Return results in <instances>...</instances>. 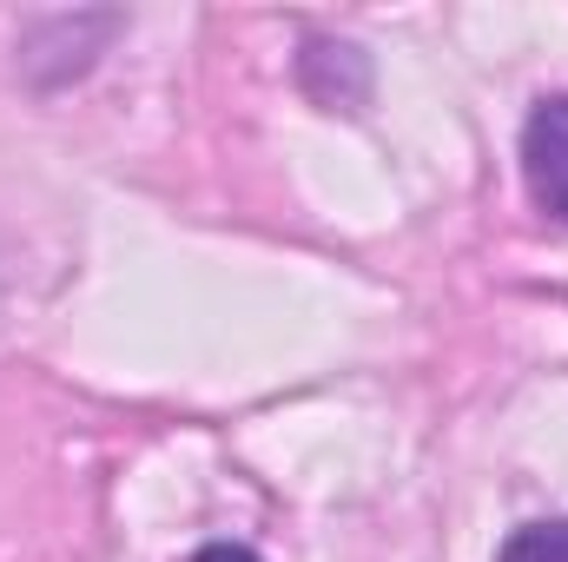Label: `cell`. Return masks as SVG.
Segmentation results:
<instances>
[{"label": "cell", "mask_w": 568, "mask_h": 562, "mask_svg": "<svg viewBox=\"0 0 568 562\" xmlns=\"http://www.w3.org/2000/svg\"><path fill=\"white\" fill-rule=\"evenodd\" d=\"M199 562H258V556L239 550V543H212V550H199Z\"/></svg>", "instance_id": "3"}, {"label": "cell", "mask_w": 568, "mask_h": 562, "mask_svg": "<svg viewBox=\"0 0 568 562\" xmlns=\"http://www.w3.org/2000/svg\"><path fill=\"white\" fill-rule=\"evenodd\" d=\"M523 185L568 225V93L536 100V113L523 120Z\"/></svg>", "instance_id": "1"}, {"label": "cell", "mask_w": 568, "mask_h": 562, "mask_svg": "<svg viewBox=\"0 0 568 562\" xmlns=\"http://www.w3.org/2000/svg\"><path fill=\"white\" fill-rule=\"evenodd\" d=\"M496 562H568V516H542V523L509 530Z\"/></svg>", "instance_id": "2"}]
</instances>
